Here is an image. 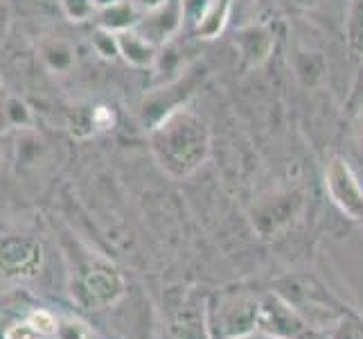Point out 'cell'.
Here are the masks:
<instances>
[{
    "label": "cell",
    "mask_w": 363,
    "mask_h": 339,
    "mask_svg": "<svg viewBox=\"0 0 363 339\" xmlns=\"http://www.w3.org/2000/svg\"><path fill=\"white\" fill-rule=\"evenodd\" d=\"M118 48L124 55V59L133 66H152L156 61V48L154 43L147 39V36L131 32V30H122L118 34Z\"/></svg>",
    "instance_id": "cell-4"
},
{
    "label": "cell",
    "mask_w": 363,
    "mask_h": 339,
    "mask_svg": "<svg viewBox=\"0 0 363 339\" xmlns=\"http://www.w3.org/2000/svg\"><path fill=\"white\" fill-rule=\"evenodd\" d=\"M43 335L34 328V325L28 323H18V325H11L7 330V339H41Z\"/></svg>",
    "instance_id": "cell-11"
},
{
    "label": "cell",
    "mask_w": 363,
    "mask_h": 339,
    "mask_svg": "<svg viewBox=\"0 0 363 339\" xmlns=\"http://www.w3.org/2000/svg\"><path fill=\"white\" fill-rule=\"evenodd\" d=\"M296 70L303 84H316L325 75V59L320 53H298L296 55Z\"/></svg>",
    "instance_id": "cell-8"
},
{
    "label": "cell",
    "mask_w": 363,
    "mask_h": 339,
    "mask_svg": "<svg viewBox=\"0 0 363 339\" xmlns=\"http://www.w3.org/2000/svg\"><path fill=\"white\" fill-rule=\"evenodd\" d=\"M162 3H167V0H135V5L145 7L147 11H154L156 7H160Z\"/></svg>",
    "instance_id": "cell-12"
},
{
    "label": "cell",
    "mask_w": 363,
    "mask_h": 339,
    "mask_svg": "<svg viewBox=\"0 0 363 339\" xmlns=\"http://www.w3.org/2000/svg\"><path fill=\"white\" fill-rule=\"evenodd\" d=\"M30 323L34 325L36 330H39L41 335H52V333H57V319L50 315V312H45V310H39V312H34V315L30 317Z\"/></svg>",
    "instance_id": "cell-10"
},
{
    "label": "cell",
    "mask_w": 363,
    "mask_h": 339,
    "mask_svg": "<svg viewBox=\"0 0 363 339\" xmlns=\"http://www.w3.org/2000/svg\"><path fill=\"white\" fill-rule=\"evenodd\" d=\"M235 43L240 45L242 57L248 61V66H259L273 48L271 34L264 28H248L235 36Z\"/></svg>",
    "instance_id": "cell-5"
},
{
    "label": "cell",
    "mask_w": 363,
    "mask_h": 339,
    "mask_svg": "<svg viewBox=\"0 0 363 339\" xmlns=\"http://www.w3.org/2000/svg\"><path fill=\"white\" fill-rule=\"evenodd\" d=\"M183 25V7L181 0H167L160 7L152 11V16L147 18L145 28H149V41L165 43L174 32H179ZM145 36V34H143Z\"/></svg>",
    "instance_id": "cell-3"
},
{
    "label": "cell",
    "mask_w": 363,
    "mask_h": 339,
    "mask_svg": "<svg viewBox=\"0 0 363 339\" xmlns=\"http://www.w3.org/2000/svg\"><path fill=\"white\" fill-rule=\"evenodd\" d=\"M212 0H181V7H183V25H192V30L199 25V21L203 18L208 5Z\"/></svg>",
    "instance_id": "cell-9"
},
{
    "label": "cell",
    "mask_w": 363,
    "mask_h": 339,
    "mask_svg": "<svg viewBox=\"0 0 363 339\" xmlns=\"http://www.w3.org/2000/svg\"><path fill=\"white\" fill-rule=\"evenodd\" d=\"M298 7H305V9H311V7H318L320 0H294Z\"/></svg>",
    "instance_id": "cell-13"
},
{
    "label": "cell",
    "mask_w": 363,
    "mask_h": 339,
    "mask_svg": "<svg viewBox=\"0 0 363 339\" xmlns=\"http://www.w3.org/2000/svg\"><path fill=\"white\" fill-rule=\"evenodd\" d=\"M230 11H233V0H212L203 18L199 21V25L194 28V34L201 36V39H215V36L226 28Z\"/></svg>",
    "instance_id": "cell-6"
},
{
    "label": "cell",
    "mask_w": 363,
    "mask_h": 339,
    "mask_svg": "<svg viewBox=\"0 0 363 339\" xmlns=\"http://www.w3.org/2000/svg\"><path fill=\"white\" fill-rule=\"evenodd\" d=\"M152 145L162 168L174 174H190L208 156L210 131L192 111L174 109L152 129Z\"/></svg>",
    "instance_id": "cell-1"
},
{
    "label": "cell",
    "mask_w": 363,
    "mask_h": 339,
    "mask_svg": "<svg viewBox=\"0 0 363 339\" xmlns=\"http://www.w3.org/2000/svg\"><path fill=\"white\" fill-rule=\"evenodd\" d=\"M345 39L352 57L363 61V0H347Z\"/></svg>",
    "instance_id": "cell-7"
},
{
    "label": "cell",
    "mask_w": 363,
    "mask_h": 339,
    "mask_svg": "<svg viewBox=\"0 0 363 339\" xmlns=\"http://www.w3.org/2000/svg\"><path fill=\"white\" fill-rule=\"evenodd\" d=\"M328 185L334 197V202L339 204L350 217L363 220V193L361 185L354 177V172L350 170L347 161L341 156H334L328 168Z\"/></svg>",
    "instance_id": "cell-2"
}]
</instances>
